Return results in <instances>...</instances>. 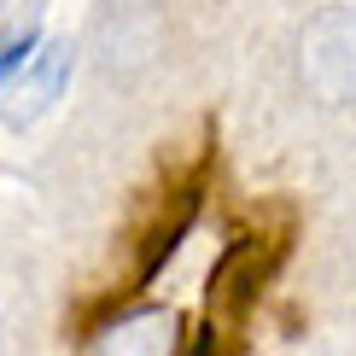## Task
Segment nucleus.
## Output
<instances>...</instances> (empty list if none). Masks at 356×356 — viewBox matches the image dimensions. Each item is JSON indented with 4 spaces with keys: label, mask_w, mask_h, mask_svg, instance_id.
Returning <instances> with one entry per match:
<instances>
[{
    "label": "nucleus",
    "mask_w": 356,
    "mask_h": 356,
    "mask_svg": "<svg viewBox=\"0 0 356 356\" xmlns=\"http://www.w3.org/2000/svg\"><path fill=\"white\" fill-rule=\"evenodd\" d=\"M298 70H304V88L321 106H356V12L350 6L321 12L304 29Z\"/></svg>",
    "instance_id": "nucleus-1"
},
{
    "label": "nucleus",
    "mask_w": 356,
    "mask_h": 356,
    "mask_svg": "<svg viewBox=\"0 0 356 356\" xmlns=\"http://www.w3.org/2000/svg\"><path fill=\"white\" fill-rule=\"evenodd\" d=\"M70 65H76V47H70V41H47V47L18 70V82H12V94H6V123H12V129L41 123V117L58 106V94H65Z\"/></svg>",
    "instance_id": "nucleus-2"
},
{
    "label": "nucleus",
    "mask_w": 356,
    "mask_h": 356,
    "mask_svg": "<svg viewBox=\"0 0 356 356\" xmlns=\"http://www.w3.org/2000/svg\"><path fill=\"white\" fill-rule=\"evenodd\" d=\"M94 356H175V316L170 309H135L94 333Z\"/></svg>",
    "instance_id": "nucleus-3"
},
{
    "label": "nucleus",
    "mask_w": 356,
    "mask_h": 356,
    "mask_svg": "<svg viewBox=\"0 0 356 356\" xmlns=\"http://www.w3.org/2000/svg\"><path fill=\"white\" fill-rule=\"evenodd\" d=\"M29 65V29L18 41H0V76H12V70H24Z\"/></svg>",
    "instance_id": "nucleus-4"
}]
</instances>
